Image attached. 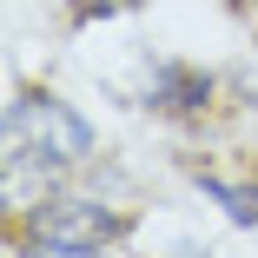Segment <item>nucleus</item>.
I'll return each mask as SVG.
<instances>
[{"label": "nucleus", "mask_w": 258, "mask_h": 258, "mask_svg": "<svg viewBox=\"0 0 258 258\" xmlns=\"http://www.w3.org/2000/svg\"><path fill=\"white\" fill-rule=\"evenodd\" d=\"M93 152V133L73 106L46 93H20L7 106V166H27V172H60V166H80Z\"/></svg>", "instance_id": "obj_1"}, {"label": "nucleus", "mask_w": 258, "mask_h": 258, "mask_svg": "<svg viewBox=\"0 0 258 258\" xmlns=\"http://www.w3.org/2000/svg\"><path fill=\"white\" fill-rule=\"evenodd\" d=\"M27 238H46V245H99V251H106V245L119 238V212H113V205H99V199L67 192V199L33 205Z\"/></svg>", "instance_id": "obj_2"}, {"label": "nucleus", "mask_w": 258, "mask_h": 258, "mask_svg": "<svg viewBox=\"0 0 258 258\" xmlns=\"http://www.w3.org/2000/svg\"><path fill=\"white\" fill-rule=\"evenodd\" d=\"M205 93H212V80H205V73H185V67H159V80H152V106H159V113H192Z\"/></svg>", "instance_id": "obj_3"}, {"label": "nucleus", "mask_w": 258, "mask_h": 258, "mask_svg": "<svg viewBox=\"0 0 258 258\" xmlns=\"http://www.w3.org/2000/svg\"><path fill=\"white\" fill-rule=\"evenodd\" d=\"M212 199L225 205L238 225H258V185H225V179H212Z\"/></svg>", "instance_id": "obj_4"}, {"label": "nucleus", "mask_w": 258, "mask_h": 258, "mask_svg": "<svg viewBox=\"0 0 258 258\" xmlns=\"http://www.w3.org/2000/svg\"><path fill=\"white\" fill-rule=\"evenodd\" d=\"M20 258H99V245H46V238H27Z\"/></svg>", "instance_id": "obj_5"}]
</instances>
